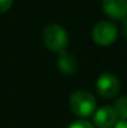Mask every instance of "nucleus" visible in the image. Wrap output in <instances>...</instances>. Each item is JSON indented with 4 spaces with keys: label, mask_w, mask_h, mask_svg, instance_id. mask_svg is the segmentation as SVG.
Listing matches in <instances>:
<instances>
[{
    "label": "nucleus",
    "mask_w": 127,
    "mask_h": 128,
    "mask_svg": "<svg viewBox=\"0 0 127 128\" xmlns=\"http://www.w3.org/2000/svg\"><path fill=\"white\" fill-rule=\"evenodd\" d=\"M42 41L50 51L61 52L65 51L66 46L69 45V35L61 25L51 24L44 29Z\"/></svg>",
    "instance_id": "1"
},
{
    "label": "nucleus",
    "mask_w": 127,
    "mask_h": 128,
    "mask_svg": "<svg viewBox=\"0 0 127 128\" xmlns=\"http://www.w3.org/2000/svg\"><path fill=\"white\" fill-rule=\"evenodd\" d=\"M70 108L79 117H88L96 111V100L87 91H76L70 97Z\"/></svg>",
    "instance_id": "2"
},
{
    "label": "nucleus",
    "mask_w": 127,
    "mask_h": 128,
    "mask_svg": "<svg viewBox=\"0 0 127 128\" xmlns=\"http://www.w3.org/2000/svg\"><path fill=\"white\" fill-rule=\"evenodd\" d=\"M118 30L117 26L111 21H100L95 25L92 30V39L97 45L101 46H108L113 44L117 39Z\"/></svg>",
    "instance_id": "3"
},
{
    "label": "nucleus",
    "mask_w": 127,
    "mask_h": 128,
    "mask_svg": "<svg viewBox=\"0 0 127 128\" xmlns=\"http://www.w3.org/2000/svg\"><path fill=\"white\" fill-rule=\"evenodd\" d=\"M96 90L103 98H113L121 90L120 80L112 74H102L96 81Z\"/></svg>",
    "instance_id": "4"
},
{
    "label": "nucleus",
    "mask_w": 127,
    "mask_h": 128,
    "mask_svg": "<svg viewBox=\"0 0 127 128\" xmlns=\"http://www.w3.org/2000/svg\"><path fill=\"white\" fill-rule=\"evenodd\" d=\"M117 122V114L111 106H103L93 113V126L97 128H113Z\"/></svg>",
    "instance_id": "5"
},
{
    "label": "nucleus",
    "mask_w": 127,
    "mask_h": 128,
    "mask_svg": "<svg viewBox=\"0 0 127 128\" xmlns=\"http://www.w3.org/2000/svg\"><path fill=\"white\" fill-rule=\"evenodd\" d=\"M105 14L115 20H123L127 18V0H102Z\"/></svg>",
    "instance_id": "6"
},
{
    "label": "nucleus",
    "mask_w": 127,
    "mask_h": 128,
    "mask_svg": "<svg viewBox=\"0 0 127 128\" xmlns=\"http://www.w3.org/2000/svg\"><path fill=\"white\" fill-rule=\"evenodd\" d=\"M56 65H57V68L65 75H72L77 71V60L66 51L59 52Z\"/></svg>",
    "instance_id": "7"
},
{
    "label": "nucleus",
    "mask_w": 127,
    "mask_h": 128,
    "mask_svg": "<svg viewBox=\"0 0 127 128\" xmlns=\"http://www.w3.org/2000/svg\"><path fill=\"white\" fill-rule=\"evenodd\" d=\"M112 107L117 114V118L127 120V96H122V97L117 98Z\"/></svg>",
    "instance_id": "8"
},
{
    "label": "nucleus",
    "mask_w": 127,
    "mask_h": 128,
    "mask_svg": "<svg viewBox=\"0 0 127 128\" xmlns=\"http://www.w3.org/2000/svg\"><path fill=\"white\" fill-rule=\"evenodd\" d=\"M66 128H95V126L92 123H90L88 121L80 120V121H75L74 123L69 124Z\"/></svg>",
    "instance_id": "9"
},
{
    "label": "nucleus",
    "mask_w": 127,
    "mask_h": 128,
    "mask_svg": "<svg viewBox=\"0 0 127 128\" xmlns=\"http://www.w3.org/2000/svg\"><path fill=\"white\" fill-rule=\"evenodd\" d=\"M13 1H14V0H0V14L8 11V10L11 8Z\"/></svg>",
    "instance_id": "10"
},
{
    "label": "nucleus",
    "mask_w": 127,
    "mask_h": 128,
    "mask_svg": "<svg viewBox=\"0 0 127 128\" xmlns=\"http://www.w3.org/2000/svg\"><path fill=\"white\" fill-rule=\"evenodd\" d=\"M121 31H122L123 38L127 39V18H125V19L122 20V24H121Z\"/></svg>",
    "instance_id": "11"
},
{
    "label": "nucleus",
    "mask_w": 127,
    "mask_h": 128,
    "mask_svg": "<svg viewBox=\"0 0 127 128\" xmlns=\"http://www.w3.org/2000/svg\"><path fill=\"white\" fill-rule=\"evenodd\" d=\"M113 128H127V120H120L116 122Z\"/></svg>",
    "instance_id": "12"
}]
</instances>
